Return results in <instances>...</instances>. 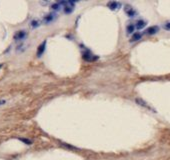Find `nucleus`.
<instances>
[{
    "mask_svg": "<svg viewBox=\"0 0 170 160\" xmlns=\"http://www.w3.org/2000/svg\"><path fill=\"white\" fill-rule=\"evenodd\" d=\"M82 58L83 60L87 61V62H93L98 59V56H95V55H93L89 50H85L82 52Z\"/></svg>",
    "mask_w": 170,
    "mask_h": 160,
    "instance_id": "nucleus-1",
    "label": "nucleus"
},
{
    "mask_svg": "<svg viewBox=\"0 0 170 160\" xmlns=\"http://www.w3.org/2000/svg\"><path fill=\"white\" fill-rule=\"evenodd\" d=\"M27 35H28L27 31H25V30H18L14 34L13 38H14V40H16V41H22V40H25V39L27 38Z\"/></svg>",
    "mask_w": 170,
    "mask_h": 160,
    "instance_id": "nucleus-2",
    "label": "nucleus"
},
{
    "mask_svg": "<svg viewBox=\"0 0 170 160\" xmlns=\"http://www.w3.org/2000/svg\"><path fill=\"white\" fill-rule=\"evenodd\" d=\"M124 11H125L128 17L133 18V17H135V16H137V11L130 5H126L125 7H124Z\"/></svg>",
    "mask_w": 170,
    "mask_h": 160,
    "instance_id": "nucleus-3",
    "label": "nucleus"
},
{
    "mask_svg": "<svg viewBox=\"0 0 170 160\" xmlns=\"http://www.w3.org/2000/svg\"><path fill=\"white\" fill-rule=\"evenodd\" d=\"M107 7H108L110 10L116 11L121 7V3L118 2V1H109L108 3H107Z\"/></svg>",
    "mask_w": 170,
    "mask_h": 160,
    "instance_id": "nucleus-4",
    "label": "nucleus"
},
{
    "mask_svg": "<svg viewBox=\"0 0 170 160\" xmlns=\"http://www.w3.org/2000/svg\"><path fill=\"white\" fill-rule=\"evenodd\" d=\"M55 18H56V13H50V14L44 16L43 22L45 24H49V23H51V22H53L55 20Z\"/></svg>",
    "mask_w": 170,
    "mask_h": 160,
    "instance_id": "nucleus-5",
    "label": "nucleus"
},
{
    "mask_svg": "<svg viewBox=\"0 0 170 160\" xmlns=\"http://www.w3.org/2000/svg\"><path fill=\"white\" fill-rule=\"evenodd\" d=\"M159 31V27L158 26H151V27L147 28L144 33L147 34V35H154L156 34L157 32Z\"/></svg>",
    "mask_w": 170,
    "mask_h": 160,
    "instance_id": "nucleus-6",
    "label": "nucleus"
},
{
    "mask_svg": "<svg viewBox=\"0 0 170 160\" xmlns=\"http://www.w3.org/2000/svg\"><path fill=\"white\" fill-rule=\"evenodd\" d=\"M45 48H46V41H43L37 48V56L38 57L42 56V54H43L45 51Z\"/></svg>",
    "mask_w": 170,
    "mask_h": 160,
    "instance_id": "nucleus-7",
    "label": "nucleus"
},
{
    "mask_svg": "<svg viewBox=\"0 0 170 160\" xmlns=\"http://www.w3.org/2000/svg\"><path fill=\"white\" fill-rule=\"evenodd\" d=\"M146 25H147V22L145 20H143V19L137 20L136 23L134 24V26H135V29H138V30H140V29H143Z\"/></svg>",
    "mask_w": 170,
    "mask_h": 160,
    "instance_id": "nucleus-8",
    "label": "nucleus"
},
{
    "mask_svg": "<svg viewBox=\"0 0 170 160\" xmlns=\"http://www.w3.org/2000/svg\"><path fill=\"white\" fill-rule=\"evenodd\" d=\"M142 33H140V32H136V33H134L132 35L131 39H130V42H135V41H138L140 39L142 38Z\"/></svg>",
    "mask_w": 170,
    "mask_h": 160,
    "instance_id": "nucleus-9",
    "label": "nucleus"
},
{
    "mask_svg": "<svg viewBox=\"0 0 170 160\" xmlns=\"http://www.w3.org/2000/svg\"><path fill=\"white\" fill-rule=\"evenodd\" d=\"M63 7L61 4V1L60 2H56V3H53V4L51 5V10H53V11H58V10H60V9Z\"/></svg>",
    "mask_w": 170,
    "mask_h": 160,
    "instance_id": "nucleus-10",
    "label": "nucleus"
},
{
    "mask_svg": "<svg viewBox=\"0 0 170 160\" xmlns=\"http://www.w3.org/2000/svg\"><path fill=\"white\" fill-rule=\"evenodd\" d=\"M135 101L137 102V104H139V105H141V106H143V107H145V108H147V109H150V110H152V108L151 107H150L148 104H146V102L145 101H143L142 99H139V98H136L135 99Z\"/></svg>",
    "mask_w": 170,
    "mask_h": 160,
    "instance_id": "nucleus-11",
    "label": "nucleus"
},
{
    "mask_svg": "<svg viewBox=\"0 0 170 160\" xmlns=\"http://www.w3.org/2000/svg\"><path fill=\"white\" fill-rule=\"evenodd\" d=\"M126 31H127V34H131V33H133V32L135 31V26H134V24H129V25H127Z\"/></svg>",
    "mask_w": 170,
    "mask_h": 160,
    "instance_id": "nucleus-12",
    "label": "nucleus"
},
{
    "mask_svg": "<svg viewBox=\"0 0 170 160\" xmlns=\"http://www.w3.org/2000/svg\"><path fill=\"white\" fill-rule=\"evenodd\" d=\"M39 25H40V21H39L38 19H33V20L30 22V26L32 28H37Z\"/></svg>",
    "mask_w": 170,
    "mask_h": 160,
    "instance_id": "nucleus-13",
    "label": "nucleus"
},
{
    "mask_svg": "<svg viewBox=\"0 0 170 160\" xmlns=\"http://www.w3.org/2000/svg\"><path fill=\"white\" fill-rule=\"evenodd\" d=\"M18 139L20 140V141L24 142L25 144H27V145H31L32 144V141H31V140H29V139H26V138H18Z\"/></svg>",
    "mask_w": 170,
    "mask_h": 160,
    "instance_id": "nucleus-14",
    "label": "nucleus"
},
{
    "mask_svg": "<svg viewBox=\"0 0 170 160\" xmlns=\"http://www.w3.org/2000/svg\"><path fill=\"white\" fill-rule=\"evenodd\" d=\"M163 28L165 29V30L170 31V21H166L164 24H163Z\"/></svg>",
    "mask_w": 170,
    "mask_h": 160,
    "instance_id": "nucleus-15",
    "label": "nucleus"
},
{
    "mask_svg": "<svg viewBox=\"0 0 170 160\" xmlns=\"http://www.w3.org/2000/svg\"><path fill=\"white\" fill-rule=\"evenodd\" d=\"M5 103H6L5 100H0V106H1V105H4Z\"/></svg>",
    "mask_w": 170,
    "mask_h": 160,
    "instance_id": "nucleus-16",
    "label": "nucleus"
},
{
    "mask_svg": "<svg viewBox=\"0 0 170 160\" xmlns=\"http://www.w3.org/2000/svg\"><path fill=\"white\" fill-rule=\"evenodd\" d=\"M2 66H3V65H2V64H0V68H1Z\"/></svg>",
    "mask_w": 170,
    "mask_h": 160,
    "instance_id": "nucleus-17",
    "label": "nucleus"
}]
</instances>
